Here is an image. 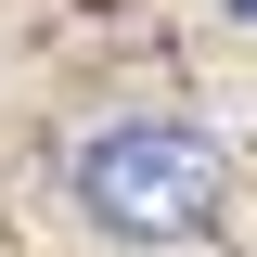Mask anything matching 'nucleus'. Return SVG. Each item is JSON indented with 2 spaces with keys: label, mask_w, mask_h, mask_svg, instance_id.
<instances>
[{
  "label": "nucleus",
  "mask_w": 257,
  "mask_h": 257,
  "mask_svg": "<svg viewBox=\"0 0 257 257\" xmlns=\"http://www.w3.org/2000/svg\"><path fill=\"white\" fill-rule=\"evenodd\" d=\"M231 26H257V0H231Z\"/></svg>",
  "instance_id": "nucleus-2"
},
{
  "label": "nucleus",
  "mask_w": 257,
  "mask_h": 257,
  "mask_svg": "<svg viewBox=\"0 0 257 257\" xmlns=\"http://www.w3.org/2000/svg\"><path fill=\"white\" fill-rule=\"evenodd\" d=\"M219 193H231V155L180 116H116V128L77 142V206L116 244H193L219 219Z\"/></svg>",
  "instance_id": "nucleus-1"
}]
</instances>
